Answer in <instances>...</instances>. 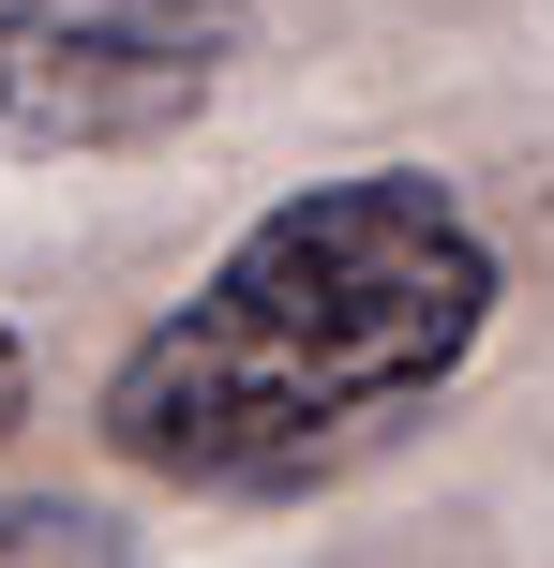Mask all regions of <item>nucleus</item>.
<instances>
[{"instance_id": "nucleus-1", "label": "nucleus", "mask_w": 554, "mask_h": 568, "mask_svg": "<svg viewBox=\"0 0 554 568\" xmlns=\"http://www.w3.org/2000/svg\"><path fill=\"white\" fill-rule=\"evenodd\" d=\"M480 329H495V240L435 165L300 180L195 270V300H165L105 359L90 434L180 494H285L420 389H450Z\"/></svg>"}, {"instance_id": "nucleus-2", "label": "nucleus", "mask_w": 554, "mask_h": 568, "mask_svg": "<svg viewBox=\"0 0 554 568\" xmlns=\"http://www.w3.org/2000/svg\"><path fill=\"white\" fill-rule=\"evenodd\" d=\"M255 0H0V165H90L210 120Z\"/></svg>"}, {"instance_id": "nucleus-3", "label": "nucleus", "mask_w": 554, "mask_h": 568, "mask_svg": "<svg viewBox=\"0 0 554 568\" xmlns=\"http://www.w3.org/2000/svg\"><path fill=\"white\" fill-rule=\"evenodd\" d=\"M0 568H120L90 509H0Z\"/></svg>"}, {"instance_id": "nucleus-4", "label": "nucleus", "mask_w": 554, "mask_h": 568, "mask_svg": "<svg viewBox=\"0 0 554 568\" xmlns=\"http://www.w3.org/2000/svg\"><path fill=\"white\" fill-rule=\"evenodd\" d=\"M16 419H30V344L0 329V434H16Z\"/></svg>"}]
</instances>
